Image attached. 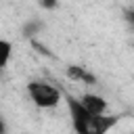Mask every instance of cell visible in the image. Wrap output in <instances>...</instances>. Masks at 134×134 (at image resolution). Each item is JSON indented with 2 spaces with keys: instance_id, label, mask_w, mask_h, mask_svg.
<instances>
[{
  "instance_id": "7",
  "label": "cell",
  "mask_w": 134,
  "mask_h": 134,
  "mask_svg": "<svg viewBox=\"0 0 134 134\" xmlns=\"http://www.w3.org/2000/svg\"><path fill=\"white\" fill-rule=\"evenodd\" d=\"M40 6L46 8V10H52V8L59 6V0H40Z\"/></svg>"
},
{
  "instance_id": "1",
  "label": "cell",
  "mask_w": 134,
  "mask_h": 134,
  "mask_svg": "<svg viewBox=\"0 0 134 134\" xmlns=\"http://www.w3.org/2000/svg\"><path fill=\"white\" fill-rule=\"evenodd\" d=\"M63 100L67 105L69 121H71V128L75 134H109L121 119L119 115H111V113L94 115V113L86 111L82 107V103L77 100V96L67 90H63Z\"/></svg>"
},
{
  "instance_id": "4",
  "label": "cell",
  "mask_w": 134,
  "mask_h": 134,
  "mask_svg": "<svg viewBox=\"0 0 134 134\" xmlns=\"http://www.w3.org/2000/svg\"><path fill=\"white\" fill-rule=\"evenodd\" d=\"M67 77H71V80H75V82H84V84H88V86H94V84H96V77H94L92 73H88L84 67H80V65H69V67H67Z\"/></svg>"
},
{
  "instance_id": "3",
  "label": "cell",
  "mask_w": 134,
  "mask_h": 134,
  "mask_svg": "<svg viewBox=\"0 0 134 134\" xmlns=\"http://www.w3.org/2000/svg\"><path fill=\"white\" fill-rule=\"evenodd\" d=\"M77 100L82 103V107H84L86 111H90V113H94V115H103V113H107V109H109L107 98L100 96V94H96V92H82V94L77 96Z\"/></svg>"
},
{
  "instance_id": "2",
  "label": "cell",
  "mask_w": 134,
  "mask_h": 134,
  "mask_svg": "<svg viewBox=\"0 0 134 134\" xmlns=\"http://www.w3.org/2000/svg\"><path fill=\"white\" fill-rule=\"evenodd\" d=\"M25 90H27L29 100L38 109H42V111L54 109L63 100V90L59 86L50 84V82H44V80H31V82H27Z\"/></svg>"
},
{
  "instance_id": "8",
  "label": "cell",
  "mask_w": 134,
  "mask_h": 134,
  "mask_svg": "<svg viewBox=\"0 0 134 134\" xmlns=\"http://www.w3.org/2000/svg\"><path fill=\"white\" fill-rule=\"evenodd\" d=\"M6 132H8V126H6V121L0 117V134H6Z\"/></svg>"
},
{
  "instance_id": "5",
  "label": "cell",
  "mask_w": 134,
  "mask_h": 134,
  "mask_svg": "<svg viewBox=\"0 0 134 134\" xmlns=\"http://www.w3.org/2000/svg\"><path fill=\"white\" fill-rule=\"evenodd\" d=\"M13 57V42L6 38H0V71L6 69V65L10 63Z\"/></svg>"
},
{
  "instance_id": "6",
  "label": "cell",
  "mask_w": 134,
  "mask_h": 134,
  "mask_svg": "<svg viewBox=\"0 0 134 134\" xmlns=\"http://www.w3.org/2000/svg\"><path fill=\"white\" fill-rule=\"evenodd\" d=\"M40 25H42L40 21H29V25L23 29V34H25V36H36V34L40 31Z\"/></svg>"
}]
</instances>
